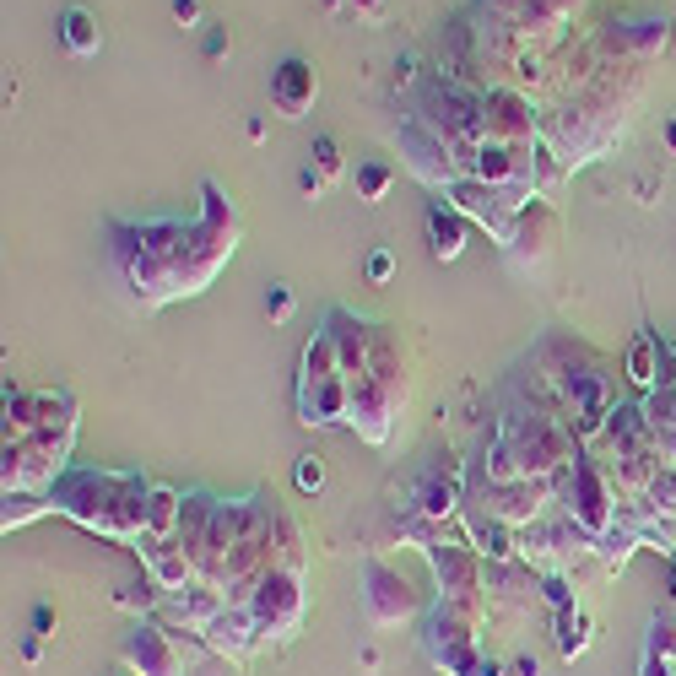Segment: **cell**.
Masks as SVG:
<instances>
[{
    "instance_id": "cell-1",
    "label": "cell",
    "mask_w": 676,
    "mask_h": 676,
    "mask_svg": "<svg viewBox=\"0 0 676 676\" xmlns=\"http://www.w3.org/2000/svg\"><path fill=\"white\" fill-rule=\"evenodd\" d=\"M49 498H55L60 514H71L76 525L98 530V536L141 541L152 482H141V476H130V471H65Z\"/></svg>"
},
{
    "instance_id": "cell-2",
    "label": "cell",
    "mask_w": 676,
    "mask_h": 676,
    "mask_svg": "<svg viewBox=\"0 0 676 676\" xmlns=\"http://www.w3.org/2000/svg\"><path fill=\"white\" fill-rule=\"evenodd\" d=\"M406 395H412V379H406V363H401V347H395L390 330H379V352H374V368L363 379H352V412H347V428L357 433L363 444L384 449L395 433V422L406 412Z\"/></svg>"
},
{
    "instance_id": "cell-3",
    "label": "cell",
    "mask_w": 676,
    "mask_h": 676,
    "mask_svg": "<svg viewBox=\"0 0 676 676\" xmlns=\"http://www.w3.org/2000/svg\"><path fill=\"white\" fill-rule=\"evenodd\" d=\"M347 412H352V379L336 357L330 330H314L298 368V417L309 428H330V422H347Z\"/></svg>"
},
{
    "instance_id": "cell-4",
    "label": "cell",
    "mask_w": 676,
    "mask_h": 676,
    "mask_svg": "<svg viewBox=\"0 0 676 676\" xmlns=\"http://www.w3.org/2000/svg\"><path fill=\"white\" fill-rule=\"evenodd\" d=\"M498 433L509 439L514 455H520L525 476H563L568 466H574V455L585 449L563 417L536 412V406H514V412L498 422Z\"/></svg>"
},
{
    "instance_id": "cell-5",
    "label": "cell",
    "mask_w": 676,
    "mask_h": 676,
    "mask_svg": "<svg viewBox=\"0 0 676 676\" xmlns=\"http://www.w3.org/2000/svg\"><path fill=\"white\" fill-rule=\"evenodd\" d=\"M558 509L585 530L590 541H601L606 530L617 525V487H612V476H606V466L595 460V449H579L574 466L558 476Z\"/></svg>"
},
{
    "instance_id": "cell-6",
    "label": "cell",
    "mask_w": 676,
    "mask_h": 676,
    "mask_svg": "<svg viewBox=\"0 0 676 676\" xmlns=\"http://www.w3.org/2000/svg\"><path fill=\"white\" fill-rule=\"evenodd\" d=\"M71 444H76V422L11 439L6 444V493H55V476L65 471Z\"/></svg>"
},
{
    "instance_id": "cell-7",
    "label": "cell",
    "mask_w": 676,
    "mask_h": 676,
    "mask_svg": "<svg viewBox=\"0 0 676 676\" xmlns=\"http://www.w3.org/2000/svg\"><path fill=\"white\" fill-rule=\"evenodd\" d=\"M444 201L460 211V217L471 222V228H482L493 244L503 249L514 233V217H520V206L530 201V190H503V184H482V179H455L444 190Z\"/></svg>"
},
{
    "instance_id": "cell-8",
    "label": "cell",
    "mask_w": 676,
    "mask_h": 676,
    "mask_svg": "<svg viewBox=\"0 0 676 676\" xmlns=\"http://www.w3.org/2000/svg\"><path fill=\"white\" fill-rule=\"evenodd\" d=\"M466 503H476L482 514L525 530L547 514V503H558V476H520V482H476V493H466Z\"/></svg>"
},
{
    "instance_id": "cell-9",
    "label": "cell",
    "mask_w": 676,
    "mask_h": 676,
    "mask_svg": "<svg viewBox=\"0 0 676 676\" xmlns=\"http://www.w3.org/2000/svg\"><path fill=\"white\" fill-rule=\"evenodd\" d=\"M558 238H563L558 206H552L547 195H530L520 206V217H514V233H509V244H503V255H509L514 271H541V265L552 260V249H558Z\"/></svg>"
},
{
    "instance_id": "cell-10",
    "label": "cell",
    "mask_w": 676,
    "mask_h": 676,
    "mask_svg": "<svg viewBox=\"0 0 676 676\" xmlns=\"http://www.w3.org/2000/svg\"><path fill=\"white\" fill-rule=\"evenodd\" d=\"M422 612V595L412 590V579L401 574V568H390V563H379V558H368L363 568V617H368V628H401V622H412Z\"/></svg>"
},
{
    "instance_id": "cell-11",
    "label": "cell",
    "mask_w": 676,
    "mask_h": 676,
    "mask_svg": "<svg viewBox=\"0 0 676 676\" xmlns=\"http://www.w3.org/2000/svg\"><path fill=\"white\" fill-rule=\"evenodd\" d=\"M249 617H255V628L265 633V644L293 639L298 622H303V574H293V568H271V574L260 579V590L249 595Z\"/></svg>"
},
{
    "instance_id": "cell-12",
    "label": "cell",
    "mask_w": 676,
    "mask_h": 676,
    "mask_svg": "<svg viewBox=\"0 0 676 676\" xmlns=\"http://www.w3.org/2000/svg\"><path fill=\"white\" fill-rule=\"evenodd\" d=\"M482 125H487V141H514V147H536L541 141V119L530 109V92L520 87H487Z\"/></svg>"
},
{
    "instance_id": "cell-13",
    "label": "cell",
    "mask_w": 676,
    "mask_h": 676,
    "mask_svg": "<svg viewBox=\"0 0 676 676\" xmlns=\"http://www.w3.org/2000/svg\"><path fill=\"white\" fill-rule=\"evenodd\" d=\"M125 666L136 676H184V644H179V628L168 622H136L125 639Z\"/></svg>"
},
{
    "instance_id": "cell-14",
    "label": "cell",
    "mask_w": 676,
    "mask_h": 676,
    "mask_svg": "<svg viewBox=\"0 0 676 676\" xmlns=\"http://www.w3.org/2000/svg\"><path fill=\"white\" fill-rule=\"evenodd\" d=\"M460 509H466V482H460V471L455 466H433L417 482V493H412V514L422 520V530H417L422 547H428V541H439L444 520H455Z\"/></svg>"
},
{
    "instance_id": "cell-15",
    "label": "cell",
    "mask_w": 676,
    "mask_h": 676,
    "mask_svg": "<svg viewBox=\"0 0 676 676\" xmlns=\"http://www.w3.org/2000/svg\"><path fill=\"white\" fill-rule=\"evenodd\" d=\"M428 563L439 579V601H482V552L471 541H428Z\"/></svg>"
},
{
    "instance_id": "cell-16",
    "label": "cell",
    "mask_w": 676,
    "mask_h": 676,
    "mask_svg": "<svg viewBox=\"0 0 676 676\" xmlns=\"http://www.w3.org/2000/svg\"><path fill=\"white\" fill-rule=\"evenodd\" d=\"M395 141H401V157H406V168L428 184V190H449V184L460 179V168H455V157H449V147L439 136H433L422 119H406L401 130H395Z\"/></svg>"
},
{
    "instance_id": "cell-17",
    "label": "cell",
    "mask_w": 676,
    "mask_h": 676,
    "mask_svg": "<svg viewBox=\"0 0 676 676\" xmlns=\"http://www.w3.org/2000/svg\"><path fill=\"white\" fill-rule=\"evenodd\" d=\"M60 422H76L71 395H49V390H11L6 395V444L28 439L38 428H60Z\"/></svg>"
},
{
    "instance_id": "cell-18",
    "label": "cell",
    "mask_w": 676,
    "mask_h": 676,
    "mask_svg": "<svg viewBox=\"0 0 676 676\" xmlns=\"http://www.w3.org/2000/svg\"><path fill=\"white\" fill-rule=\"evenodd\" d=\"M482 184H503V190H530L536 195V147H514V141H482L476 152V174Z\"/></svg>"
},
{
    "instance_id": "cell-19",
    "label": "cell",
    "mask_w": 676,
    "mask_h": 676,
    "mask_svg": "<svg viewBox=\"0 0 676 676\" xmlns=\"http://www.w3.org/2000/svg\"><path fill=\"white\" fill-rule=\"evenodd\" d=\"M325 330H330V341H336V357H341V368H347V379H363L368 368H374V352H379V325L357 320L347 309H330Z\"/></svg>"
},
{
    "instance_id": "cell-20",
    "label": "cell",
    "mask_w": 676,
    "mask_h": 676,
    "mask_svg": "<svg viewBox=\"0 0 676 676\" xmlns=\"http://www.w3.org/2000/svg\"><path fill=\"white\" fill-rule=\"evenodd\" d=\"M320 98V71H314L303 55H287L282 65L271 71V109L282 119H303Z\"/></svg>"
},
{
    "instance_id": "cell-21",
    "label": "cell",
    "mask_w": 676,
    "mask_h": 676,
    "mask_svg": "<svg viewBox=\"0 0 676 676\" xmlns=\"http://www.w3.org/2000/svg\"><path fill=\"white\" fill-rule=\"evenodd\" d=\"M201 639L211 644V649H217V655H228L233 660V666H244V660L249 655H255V649L265 644V633L255 628V617H249V606H222V612L217 617H211L206 622V628H201Z\"/></svg>"
},
{
    "instance_id": "cell-22",
    "label": "cell",
    "mask_w": 676,
    "mask_h": 676,
    "mask_svg": "<svg viewBox=\"0 0 676 676\" xmlns=\"http://www.w3.org/2000/svg\"><path fill=\"white\" fill-rule=\"evenodd\" d=\"M228 606V590L222 585H211V579H190V585H179V590H168L163 595V617H174V622H184L190 633H201L211 617Z\"/></svg>"
},
{
    "instance_id": "cell-23",
    "label": "cell",
    "mask_w": 676,
    "mask_h": 676,
    "mask_svg": "<svg viewBox=\"0 0 676 676\" xmlns=\"http://www.w3.org/2000/svg\"><path fill=\"white\" fill-rule=\"evenodd\" d=\"M422 655H428L433 671L444 676H503V660L482 655L476 639H449V644H422Z\"/></svg>"
},
{
    "instance_id": "cell-24",
    "label": "cell",
    "mask_w": 676,
    "mask_h": 676,
    "mask_svg": "<svg viewBox=\"0 0 676 676\" xmlns=\"http://www.w3.org/2000/svg\"><path fill=\"white\" fill-rule=\"evenodd\" d=\"M466 541L482 558H493V563H509V558H520V530L514 525H503V520H493V514H482L476 503H466Z\"/></svg>"
},
{
    "instance_id": "cell-25",
    "label": "cell",
    "mask_w": 676,
    "mask_h": 676,
    "mask_svg": "<svg viewBox=\"0 0 676 676\" xmlns=\"http://www.w3.org/2000/svg\"><path fill=\"white\" fill-rule=\"evenodd\" d=\"M628 379L639 384L644 395H655L660 384H666V341L660 336H633V347H628Z\"/></svg>"
},
{
    "instance_id": "cell-26",
    "label": "cell",
    "mask_w": 676,
    "mask_h": 676,
    "mask_svg": "<svg viewBox=\"0 0 676 676\" xmlns=\"http://www.w3.org/2000/svg\"><path fill=\"white\" fill-rule=\"evenodd\" d=\"M466 233H471V222L460 217L449 201L428 206V244H433V255H439V260H455L460 249H466Z\"/></svg>"
},
{
    "instance_id": "cell-27",
    "label": "cell",
    "mask_w": 676,
    "mask_h": 676,
    "mask_svg": "<svg viewBox=\"0 0 676 676\" xmlns=\"http://www.w3.org/2000/svg\"><path fill=\"white\" fill-rule=\"evenodd\" d=\"M179 520H184V493H174V487H152V498H147V530H141V541L179 536Z\"/></svg>"
},
{
    "instance_id": "cell-28",
    "label": "cell",
    "mask_w": 676,
    "mask_h": 676,
    "mask_svg": "<svg viewBox=\"0 0 676 676\" xmlns=\"http://www.w3.org/2000/svg\"><path fill=\"white\" fill-rule=\"evenodd\" d=\"M639 676H676V622H649Z\"/></svg>"
},
{
    "instance_id": "cell-29",
    "label": "cell",
    "mask_w": 676,
    "mask_h": 676,
    "mask_svg": "<svg viewBox=\"0 0 676 676\" xmlns=\"http://www.w3.org/2000/svg\"><path fill=\"white\" fill-rule=\"evenodd\" d=\"M179 644H184V676H233V660L217 655L201 633L179 628Z\"/></svg>"
},
{
    "instance_id": "cell-30",
    "label": "cell",
    "mask_w": 676,
    "mask_h": 676,
    "mask_svg": "<svg viewBox=\"0 0 676 676\" xmlns=\"http://www.w3.org/2000/svg\"><path fill=\"white\" fill-rule=\"evenodd\" d=\"M60 38H65V49H71V55H98V49H103L98 17H92V11H82V6H71V11L60 17Z\"/></svg>"
},
{
    "instance_id": "cell-31",
    "label": "cell",
    "mask_w": 676,
    "mask_h": 676,
    "mask_svg": "<svg viewBox=\"0 0 676 676\" xmlns=\"http://www.w3.org/2000/svg\"><path fill=\"white\" fill-rule=\"evenodd\" d=\"M520 455H514L509 449V439H503V433H493V439H487V449H482V482H520Z\"/></svg>"
},
{
    "instance_id": "cell-32",
    "label": "cell",
    "mask_w": 676,
    "mask_h": 676,
    "mask_svg": "<svg viewBox=\"0 0 676 676\" xmlns=\"http://www.w3.org/2000/svg\"><path fill=\"white\" fill-rule=\"evenodd\" d=\"M558 649H563V660H574V655H585V649H590V617L579 612V606L558 612Z\"/></svg>"
},
{
    "instance_id": "cell-33",
    "label": "cell",
    "mask_w": 676,
    "mask_h": 676,
    "mask_svg": "<svg viewBox=\"0 0 676 676\" xmlns=\"http://www.w3.org/2000/svg\"><path fill=\"white\" fill-rule=\"evenodd\" d=\"M49 509H55L49 493H6V530L28 525V520H38V514H49Z\"/></svg>"
},
{
    "instance_id": "cell-34",
    "label": "cell",
    "mask_w": 676,
    "mask_h": 676,
    "mask_svg": "<svg viewBox=\"0 0 676 676\" xmlns=\"http://www.w3.org/2000/svg\"><path fill=\"white\" fill-rule=\"evenodd\" d=\"M309 157H314V174H320L325 184H336L341 179V147H336V136H314V147H309Z\"/></svg>"
},
{
    "instance_id": "cell-35",
    "label": "cell",
    "mask_w": 676,
    "mask_h": 676,
    "mask_svg": "<svg viewBox=\"0 0 676 676\" xmlns=\"http://www.w3.org/2000/svg\"><path fill=\"white\" fill-rule=\"evenodd\" d=\"M390 184H395V174L384 163H363V168H357V195H363V201H384Z\"/></svg>"
},
{
    "instance_id": "cell-36",
    "label": "cell",
    "mask_w": 676,
    "mask_h": 676,
    "mask_svg": "<svg viewBox=\"0 0 676 676\" xmlns=\"http://www.w3.org/2000/svg\"><path fill=\"white\" fill-rule=\"evenodd\" d=\"M293 487L303 498H314L325 487V460L320 455H298V466H293Z\"/></svg>"
},
{
    "instance_id": "cell-37",
    "label": "cell",
    "mask_w": 676,
    "mask_h": 676,
    "mask_svg": "<svg viewBox=\"0 0 676 676\" xmlns=\"http://www.w3.org/2000/svg\"><path fill=\"white\" fill-rule=\"evenodd\" d=\"M265 314H271V325L293 320V287H271V298H265Z\"/></svg>"
},
{
    "instance_id": "cell-38",
    "label": "cell",
    "mask_w": 676,
    "mask_h": 676,
    "mask_svg": "<svg viewBox=\"0 0 676 676\" xmlns=\"http://www.w3.org/2000/svg\"><path fill=\"white\" fill-rule=\"evenodd\" d=\"M541 590H547V601L558 606V612H568V606H579V601H574V590H568V579H563V574H547V579H541Z\"/></svg>"
},
{
    "instance_id": "cell-39",
    "label": "cell",
    "mask_w": 676,
    "mask_h": 676,
    "mask_svg": "<svg viewBox=\"0 0 676 676\" xmlns=\"http://www.w3.org/2000/svg\"><path fill=\"white\" fill-rule=\"evenodd\" d=\"M395 276V255L390 249H374V255H368V282H390Z\"/></svg>"
},
{
    "instance_id": "cell-40",
    "label": "cell",
    "mask_w": 676,
    "mask_h": 676,
    "mask_svg": "<svg viewBox=\"0 0 676 676\" xmlns=\"http://www.w3.org/2000/svg\"><path fill=\"white\" fill-rule=\"evenodd\" d=\"M174 22L195 28V22H201V0H174Z\"/></svg>"
},
{
    "instance_id": "cell-41",
    "label": "cell",
    "mask_w": 676,
    "mask_h": 676,
    "mask_svg": "<svg viewBox=\"0 0 676 676\" xmlns=\"http://www.w3.org/2000/svg\"><path fill=\"white\" fill-rule=\"evenodd\" d=\"M206 55H211V60H222V55H228V38H222L217 28L206 33Z\"/></svg>"
},
{
    "instance_id": "cell-42",
    "label": "cell",
    "mask_w": 676,
    "mask_h": 676,
    "mask_svg": "<svg viewBox=\"0 0 676 676\" xmlns=\"http://www.w3.org/2000/svg\"><path fill=\"white\" fill-rule=\"evenodd\" d=\"M298 184H303V195H320V190H325V179L314 174V168H303V174H298Z\"/></svg>"
},
{
    "instance_id": "cell-43",
    "label": "cell",
    "mask_w": 676,
    "mask_h": 676,
    "mask_svg": "<svg viewBox=\"0 0 676 676\" xmlns=\"http://www.w3.org/2000/svg\"><path fill=\"white\" fill-rule=\"evenodd\" d=\"M509 671H514V676H536V660H514Z\"/></svg>"
},
{
    "instance_id": "cell-44",
    "label": "cell",
    "mask_w": 676,
    "mask_h": 676,
    "mask_svg": "<svg viewBox=\"0 0 676 676\" xmlns=\"http://www.w3.org/2000/svg\"><path fill=\"white\" fill-rule=\"evenodd\" d=\"M352 6H357V11H379L384 0H352Z\"/></svg>"
},
{
    "instance_id": "cell-45",
    "label": "cell",
    "mask_w": 676,
    "mask_h": 676,
    "mask_svg": "<svg viewBox=\"0 0 676 676\" xmlns=\"http://www.w3.org/2000/svg\"><path fill=\"white\" fill-rule=\"evenodd\" d=\"M666 141H671V152H676V125H666Z\"/></svg>"
},
{
    "instance_id": "cell-46",
    "label": "cell",
    "mask_w": 676,
    "mask_h": 676,
    "mask_svg": "<svg viewBox=\"0 0 676 676\" xmlns=\"http://www.w3.org/2000/svg\"><path fill=\"white\" fill-rule=\"evenodd\" d=\"M671 558H676V552H671ZM671 590H676V568H671Z\"/></svg>"
}]
</instances>
